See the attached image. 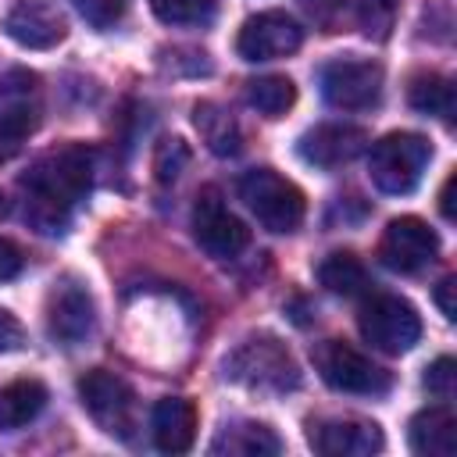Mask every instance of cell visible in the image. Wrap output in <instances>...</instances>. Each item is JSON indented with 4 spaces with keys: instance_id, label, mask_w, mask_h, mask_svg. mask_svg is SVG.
Instances as JSON below:
<instances>
[{
    "instance_id": "3957f363",
    "label": "cell",
    "mask_w": 457,
    "mask_h": 457,
    "mask_svg": "<svg viewBox=\"0 0 457 457\" xmlns=\"http://www.w3.org/2000/svg\"><path fill=\"white\" fill-rule=\"evenodd\" d=\"M428 157H432V146H428L425 136H418V132H389L371 146L368 171H371V182L382 193L403 196L421 182Z\"/></svg>"
},
{
    "instance_id": "d6986e66",
    "label": "cell",
    "mask_w": 457,
    "mask_h": 457,
    "mask_svg": "<svg viewBox=\"0 0 457 457\" xmlns=\"http://www.w3.org/2000/svg\"><path fill=\"white\" fill-rule=\"evenodd\" d=\"M46 407V386L36 378H18L0 389V432H14L29 425Z\"/></svg>"
},
{
    "instance_id": "ac0fdd59",
    "label": "cell",
    "mask_w": 457,
    "mask_h": 457,
    "mask_svg": "<svg viewBox=\"0 0 457 457\" xmlns=\"http://www.w3.org/2000/svg\"><path fill=\"white\" fill-rule=\"evenodd\" d=\"M282 439L257 421H236L225 425L218 432V439L211 443V453H228V457H264V453H278Z\"/></svg>"
},
{
    "instance_id": "4dcf8cb0",
    "label": "cell",
    "mask_w": 457,
    "mask_h": 457,
    "mask_svg": "<svg viewBox=\"0 0 457 457\" xmlns=\"http://www.w3.org/2000/svg\"><path fill=\"white\" fill-rule=\"evenodd\" d=\"M21 268H25V257H21V250H18L11 239H0V282L14 278Z\"/></svg>"
},
{
    "instance_id": "4fadbf2b",
    "label": "cell",
    "mask_w": 457,
    "mask_h": 457,
    "mask_svg": "<svg viewBox=\"0 0 457 457\" xmlns=\"http://www.w3.org/2000/svg\"><path fill=\"white\" fill-rule=\"evenodd\" d=\"M307 439L325 457H368L382 450V432L375 421L361 418H325L311 421Z\"/></svg>"
},
{
    "instance_id": "8992f818",
    "label": "cell",
    "mask_w": 457,
    "mask_h": 457,
    "mask_svg": "<svg viewBox=\"0 0 457 457\" xmlns=\"http://www.w3.org/2000/svg\"><path fill=\"white\" fill-rule=\"evenodd\" d=\"M79 396L82 407L89 411V418L118 439H129L136 428V393L125 378H118L114 371L93 368L79 378Z\"/></svg>"
},
{
    "instance_id": "2e32d148",
    "label": "cell",
    "mask_w": 457,
    "mask_h": 457,
    "mask_svg": "<svg viewBox=\"0 0 457 457\" xmlns=\"http://www.w3.org/2000/svg\"><path fill=\"white\" fill-rule=\"evenodd\" d=\"M150 428H154L157 450L186 453L193 446V439H196V407L189 400H182V396H164L154 407Z\"/></svg>"
},
{
    "instance_id": "30bf717a",
    "label": "cell",
    "mask_w": 457,
    "mask_h": 457,
    "mask_svg": "<svg viewBox=\"0 0 457 457\" xmlns=\"http://www.w3.org/2000/svg\"><path fill=\"white\" fill-rule=\"evenodd\" d=\"M321 93L339 111L375 107L382 96V64L375 61H332L321 71Z\"/></svg>"
},
{
    "instance_id": "603a6c76",
    "label": "cell",
    "mask_w": 457,
    "mask_h": 457,
    "mask_svg": "<svg viewBox=\"0 0 457 457\" xmlns=\"http://www.w3.org/2000/svg\"><path fill=\"white\" fill-rule=\"evenodd\" d=\"M296 100V86L286 75H261L246 82V104L257 107L264 118H282Z\"/></svg>"
},
{
    "instance_id": "5bb4252c",
    "label": "cell",
    "mask_w": 457,
    "mask_h": 457,
    "mask_svg": "<svg viewBox=\"0 0 457 457\" xmlns=\"http://www.w3.org/2000/svg\"><path fill=\"white\" fill-rule=\"evenodd\" d=\"M4 32L29 50H50L68 36L64 14L46 0H18L4 14Z\"/></svg>"
},
{
    "instance_id": "9a60e30c",
    "label": "cell",
    "mask_w": 457,
    "mask_h": 457,
    "mask_svg": "<svg viewBox=\"0 0 457 457\" xmlns=\"http://www.w3.org/2000/svg\"><path fill=\"white\" fill-rule=\"evenodd\" d=\"M364 146H368V132L357 125H339V121L318 125L300 136V157L314 168H339L353 161Z\"/></svg>"
},
{
    "instance_id": "d6a6232c",
    "label": "cell",
    "mask_w": 457,
    "mask_h": 457,
    "mask_svg": "<svg viewBox=\"0 0 457 457\" xmlns=\"http://www.w3.org/2000/svg\"><path fill=\"white\" fill-rule=\"evenodd\" d=\"M453 186H457V179L450 175V179L443 182V193H439V211H443L446 221H453Z\"/></svg>"
},
{
    "instance_id": "7c38bea8",
    "label": "cell",
    "mask_w": 457,
    "mask_h": 457,
    "mask_svg": "<svg viewBox=\"0 0 457 457\" xmlns=\"http://www.w3.org/2000/svg\"><path fill=\"white\" fill-rule=\"evenodd\" d=\"M300 43H303V29L289 14L261 11V14L246 18V25L239 29L236 50L243 61H275V57L300 50Z\"/></svg>"
},
{
    "instance_id": "ffe728a7",
    "label": "cell",
    "mask_w": 457,
    "mask_h": 457,
    "mask_svg": "<svg viewBox=\"0 0 457 457\" xmlns=\"http://www.w3.org/2000/svg\"><path fill=\"white\" fill-rule=\"evenodd\" d=\"M193 121H196L200 139L207 143L211 154H218V157H232V154H239V146H243V132H239L236 118H232L225 107L204 100V104L193 107Z\"/></svg>"
},
{
    "instance_id": "1f68e13d",
    "label": "cell",
    "mask_w": 457,
    "mask_h": 457,
    "mask_svg": "<svg viewBox=\"0 0 457 457\" xmlns=\"http://www.w3.org/2000/svg\"><path fill=\"white\" fill-rule=\"evenodd\" d=\"M436 303L446 318H453V275H446L439 286H436Z\"/></svg>"
},
{
    "instance_id": "f546056e",
    "label": "cell",
    "mask_w": 457,
    "mask_h": 457,
    "mask_svg": "<svg viewBox=\"0 0 457 457\" xmlns=\"http://www.w3.org/2000/svg\"><path fill=\"white\" fill-rule=\"evenodd\" d=\"M21 339H25L21 321H18L11 311H4V307H0V353L18 350V346H21Z\"/></svg>"
},
{
    "instance_id": "277c9868",
    "label": "cell",
    "mask_w": 457,
    "mask_h": 457,
    "mask_svg": "<svg viewBox=\"0 0 457 457\" xmlns=\"http://www.w3.org/2000/svg\"><path fill=\"white\" fill-rule=\"evenodd\" d=\"M239 196L268 232H296L303 221V193L271 168H253L239 179Z\"/></svg>"
},
{
    "instance_id": "6da1fadb",
    "label": "cell",
    "mask_w": 457,
    "mask_h": 457,
    "mask_svg": "<svg viewBox=\"0 0 457 457\" xmlns=\"http://www.w3.org/2000/svg\"><path fill=\"white\" fill-rule=\"evenodd\" d=\"M89 182H93V150L89 146L71 143L64 150L39 157L29 168V175L21 179L25 221L46 236L64 232L71 207L82 200Z\"/></svg>"
},
{
    "instance_id": "ba28073f",
    "label": "cell",
    "mask_w": 457,
    "mask_h": 457,
    "mask_svg": "<svg viewBox=\"0 0 457 457\" xmlns=\"http://www.w3.org/2000/svg\"><path fill=\"white\" fill-rule=\"evenodd\" d=\"M193 239L211 257L228 261L239 250H246L250 228L225 207V200H221V193L214 186H204L196 193V204H193Z\"/></svg>"
},
{
    "instance_id": "cb8c5ba5",
    "label": "cell",
    "mask_w": 457,
    "mask_h": 457,
    "mask_svg": "<svg viewBox=\"0 0 457 457\" xmlns=\"http://www.w3.org/2000/svg\"><path fill=\"white\" fill-rule=\"evenodd\" d=\"M343 7L350 11L353 25L371 36V39H386L389 29L396 25V11H400V0H343Z\"/></svg>"
},
{
    "instance_id": "83f0119b",
    "label": "cell",
    "mask_w": 457,
    "mask_h": 457,
    "mask_svg": "<svg viewBox=\"0 0 457 457\" xmlns=\"http://www.w3.org/2000/svg\"><path fill=\"white\" fill-rule=\"evenodd\" d=\"M186 161H189V150L182 146V139H164V143L157 146L154 171H157L161 182H171V179H179V171L186 168Z\"/></svg>"
},
{
    "instance_id": "836d02e7",
    "label": "cell",
    "mask_w": 457,
    "mask_h": 457,
    "mask_svg": "<svg viewBox=\"0 0 457 457\" xmlns=\"http://www.w3.org/2000/svg\"><path fill=\"white\" fill-rule=\"evenodd\" d=\"M4 214H7V196L0 193V218H4Z\"/></svg>"
},
{
    "instance_id": "7a4b0ae2",
    "label": "cell",
    "mask_w": 457,
    "mask_h": 457,
    "mask_svg": "<svg viewBox=\"0 0 457 457\" xmlns=\"http://www.w3.org/2000/svg\"><path fill=\"white\" fill-rule=\"evenodd\" d=\"M225 375L257 393H286L300 386L293 353L275 336H250L225 357Z\"/></svg>"
},
{
    "instance_id": "f1b7e54d",
    "label": "cell",
    "mask_w": 457,
    "mask_h": 457,
    "mask_svg": "<svg viewBox=\"0 0 457 457\" xmlns=\"http://www.w3.org/2000/svg\"><path fill=\"white\" fill-rule=\"evenodd\" d=\"M453 378H457V364L450 357H439L436 364H428L425 371V389L439 400H450L453 396Z\"/></svg>"
},
{
    "instance_id": "7402d4cb",
    "label": "cell",
    "mask_w": 457,
    "mask_h": 457,
    "mask_svg": "<svg viewBox=\"0 0 457 457\" xmlns=\"http://www.w3.org/2000/svg\"><path fill=\"white\" fill-rule=\"evenodd\" d=\"M318 282L328 289V293H339V296H357L364 293L371 282H368V268L353 257V253H328L321 264H318Z\"/></svg>"
},
{
    "instance_id": "484cf974",
    "label": "cell",
    "mask_w": 457,
    "mask_h": 457,
    "mask_svg": "<svg viewBox=\"0 0 457 457\" xmlns=\"http://www.w3.org/2000/svg\"><path fill=\"white\" fill-rule=\"evenodd\" d=\"M150 7L168 25H200L214 14V0H150Z\"/></svg>"
},
{
    "instance_id": "4316f807",
    "label": "cell",
    "mask_w": 457,
    "mask_h": 457,
    "mask_svg": "<svg viewBox=\"0 0 457 457\" xmlns=\"http://www.w3.org/2000/svg\"><path fill=\"white\" fill-rule=\"evenodd\" d=\"M75 11L93 25V29H111L121 14H125V4L129 0H71Z\"/></svg>"
},
{
    "instance_id": "44dd1931",
    "label": "cell",
    "mask_w": 457,
    "mask_h": 457,
    "mask_svg": "<svg viewBox=\"0 0 457 457\" xmlns=\"http://www.w3.org/2000/svg\"><path fill=\"white\" fill-rule=\"evenodd\" d=\"M407 100L421 114H436L443 121L453 118V82L446 75H436V71L414 75L411 86H407Z\"/></svg>"
},
{
    "instance_id": "9c48e42d",
    "label": "cell",
    "mask_w": 457,
    "mask_h": 457,
    "mask_svg": "<svg viewBox=\"0 0 457 457\" xmlns=\"http://www.w3.org/2000/svg\"><path fill=\"white\" fill-rule=\"evenodd\" d=\"M436 253H439V236L421 218H393L378 239V261L400 275H414L428 268Z\"/></svg>"
},
{
    "instance_id": "d4e9b609",
    "label": "cell",
    "mask_w": 457,
    "mask_h": 457,
    "mask_svg": "<svg viewBox=\"0 0 457 457\" xmlns=\"http://www.w3.org/2000/svg\"><path fill=\"white\" fill-rule=\"evenodd\" d=\"M36 125H39V114H32V111H14V107H0V164L11 161V157L21 150L25 136H29Z\"/></svg>"
},
{
    "instance_id": "e0dca14e",
    "label": "cell",
    "mask_w": 457,
    "mask_h": 457,
    "mask_svg": "<svg viewBox=\"0 0 457 457\" xmlns=\"http://www.w3.org/2000/svg\"><path fill=\"white\" fill-rule=\"evenodd\" d=\"M411 450L425 457H453L457 450V418L443 407H425L411 418Z\"/></svg>"
},
{
    "instance_id": "52a82bcc",
    "label": "cell",
    "mask_w": 457,
    "mask_h": 457,
    "mask_svg": "<svg viewBox=\"0 0 457 457\" xmlns=\"http://www.w3.org/2000/svg\"><path fill=\"white\" fill-rule=\"evenodd\" d=\"M314 364L318 375L339 389V393H361V396H378L389 389V371L378 368L371 357H364L361 350H353L343 339H325L314 350Z\"/></svg>"
},
{
    "instance_id": "5b68a950",
    "label": "cell",
    "mask_w": 457,
    "mask_h": 457,
    "mask_svg": "<svg viewBox=\"0 0 457 457\" xmlns=\"http://www.w3.org/2000/svg\"><path fill=\"white\" fill-rule=\"evenodd\" d=\"M357 325H361V336L382 353H407L421 339L418 311L403 296H393V293H375L361 307Z\"/></svg>"
},
{
    "instance_id": "8fae6325",
    "label": "cell",
    "mask_w": 457,
    "mask_h": 457,
    "mask_svg": "<svg viewBox=\"0 0 457 457\" xmlns=\"http://www.w3.org/2000/svg\"><path fill=\"white\" fill-rule=\"evenodd\" d=\"M93 325H96V307H93L89 289L75 278H61L46 296L50 339H57L61 346H75L93 332Z\"/></svg>"
}]
</instances>
